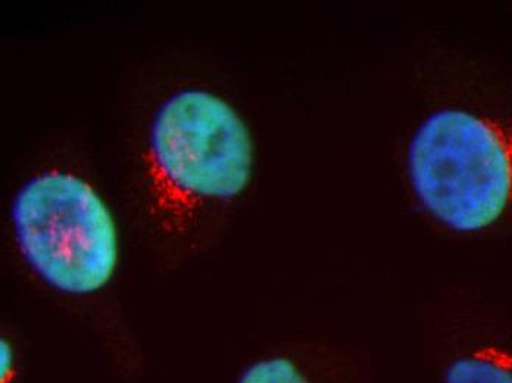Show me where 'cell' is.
<instances>
[{
    "mask_svg": "<svg viewBox=\"0 0 512 383\" xmlns=\"http://www.w3.org/2000/svg\"><path fill=\"white\" fill-rule=\"evenodd\" d=\"M255 142L240 112L204 87L168 95L149 123L142 155L143 213L162 242L195 238L212 208L251 185Z\"/></svg>",
    "mask_w": 512,
    "mask_h": 383,
    "instance_id": "6da1fadb",
    "label": "cell"
},
{
    "mask_svg": "<svg viewBox=\"0 0 512 383\" xmlns=\"http://www.w3.org/2000/svg\"><path fill=\"white\" fill-rule=\"evenodd\" d=\"M407 171L433 220L461 235L485 232L512 211V129L476 112H433L412 136Z\"/></svg>",
    "mask_w": 512,
    "mask_h": 383,
    "instance_id": "7a4b0ae2",
    "label": "cell"
},
{
    "mask_svg": "<svg viewBox=\"0 0 512 383\" xmlns=\"http://www.w3.org/2000/svg\"><path fill=\"white\" fill-rule=\"evenodd\" d=\"M15 245L48 288L92 297L118 272L120 232L108 202L80 174L46 168L18 189L11 204Z\"/></svg>",
    "mask_w": 512,
    "mask_h": 383,
    "instance_id": "3957f363",
    "label": "cell"
},
{
    "mask_svg": "<svg viewBox=\"0 0 512 383\" xmlns=\"http://www.w3.org/2000/svg\"><path fill=\"white\" fill-rule=\"evenodd\" d=\"M236 383H364L351 364L308 353H271L251 361Z\"/></svg>",
    "mask_w": 512,
    "mask_h": 383,
    "instance_id": "277c9868",
    "label": "cell"
},
{
    "mask_svg": "<svg viewBox=\"0 0 512 383\" xmlns=\"http://www.w3.org/2000/svg\"><path fill=\"white\" fill-rule=\"evenodd\" d=\"M442 383H512V350L479 344L446 360Z\"/></svg>",
    "mask_w": 512,
    "mask_h": 383,
    "instance_id": "5b68a950",
    "label": "cell"
},
{
    "mask_svg": "<svg viewBox=\"0 0 512 383\" xmlns=\"http://www.w3.org/2000/svg\"><path fill=\"white\" fill-rule=\"evenodd\" d=\"M21 373V358L17 344L9 336L0 339V383H18Z\"/></svg>",
    "mask_w": 512,
    "mask_h": 383,
    "instance_id": "8992f818",
    "label": "cell"
}]
</instances>
